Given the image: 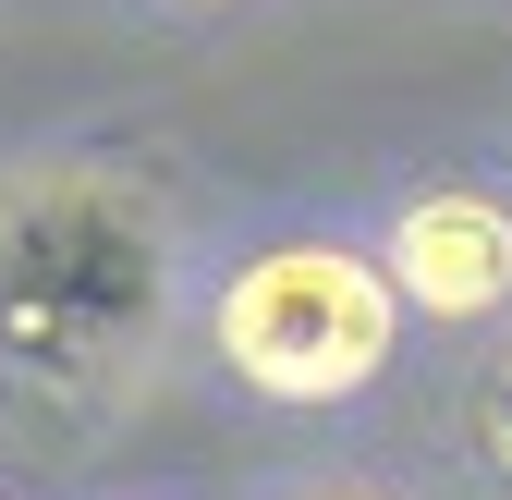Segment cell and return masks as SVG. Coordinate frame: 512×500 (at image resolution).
<instances>
[{
	"instance_id": "6da1fadb",
	"label": "cell",
	"mask_w": 512,
	"mask_h": 500,
	"mask_svg": "<svg viewBox=\"0 0 512 500\" xmlns=\"http://www.w3.org/2000/svg\"><path fill=\"white\" fill-rule=\"evenodd\" d=\"M171 244L135 183L37 171L0 196V379L25 403H110L159 354Z\"/></svg>"
},
{
	"instance_id": "7a4b0ae2",
	"label": "cell",
	"mask_w": 512,
	"mask_h": 500,
	"mask_svg": "<svg viewBox=\"0 0 512 500\" xmlns=\"http://www.w3.org/2000/svg\"><path fill=\"white\" fill-rule=\"evenodd\" d=\"M403 342V293L366 244H269L220 281V354L269 403H354Z\"/></svg>"
},
{
	"instance_id": "3957f363",
	"label": "cell",
	"mask_w": 512,
	"mask_h": 500,
	"mask_svg": "<svg viewBox=\"0 0 512 500\" xmlns=\"http://www.w3.org/2000/svg\"><path fill=\"white\" fill-rule=\"evenodd\" d=\"M378 269H391V293L415 305V318L476 330V318H500V305H512V208L476 196V183H427V196L391 220Z\"/></svg>"
},
{
	"instance_id": "277c9868",
	"label": "cell",
	"mask_w": 512,
	"mask_h": 500,
	"mask_svg": "<svg viewBox=\"0 0 512 500\" xmlns=\"http://www.w3.org/2000/svg\"><path fill=\"white\" fill-rule=\"evenodd\" d=\"M476 440H488V476L512 488V354L488 366V391H476Z\"/></svg>"
},
{
	"instance_id": "5b68a950",
	"label": "cell",
	"mask_w": 512,
	"mask_h": 500,
	"mask_svg": "<svg viewBox=\"0 0 512 500\" xmlns=\"http://www.w3.org/2000/svg\"><path fill=\"white\" fill-rule=\"evenodd\" d=\"M305 500H378V488H305Z\"/></svg>"
}]
</instances>
